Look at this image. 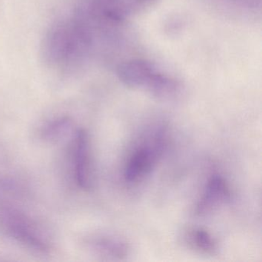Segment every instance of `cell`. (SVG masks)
I'll return each instance as SVG.
<instances>
[{"mask_svg": "<svg viewBox=\"0 0 262 262\" xmlns=\"http://www.w3.org/2000/svg\"><path fill=\"white\" fill-rule=\"evenodd\" d=\"M90 245L95 251L102 256L122 260L128 256L130 248L126 241L114 235H102L94 237Z\"/></svg>", "mask_w": 262, "mask_h": 262, "instance_id": "7", "label": "cell"}, {"mask_svg": "<svg viewBox=\"0 0 262 262\" xmlns=\"http://www.w3.org/2000/svg\"><path fill=\"white\" fill-rule=\"evenodd\" d=\"M157 73L150 62L142 59L127 61L118 68L119 80L126 86L147 90Z\"/></svg>", "mask_w": 262, "mask_h": 262, "instance_id": "4", "label": "cell"}, {"mask_svg": "<svg viewBox=\"0 0 262 262\" xmlns=\"http://www.w3.org/2000/svg\"><path fill=\"white\" fill-rule=\"evenodd\" d=\"M165 133L163 127H159L155 131L151 142H146L135 150L124 170L125 182H139L154 168L165 145Z\"/></svg>", "mask_w": 262, "mask_h": 262, "instance_id": "3", "label": "cell"}, {"mask_svg": "<svg viewBox=\"0 0 262 262\" xmlns=\"http://www.w3.org/2000/svg\"><path fill=\"white\" fill-rule=\"evenodd\" d=\"M70 126V120L67 118L56 119L46 128L44 135L47 139H55L60 136Z\"/></svg>", "mask_w": 262, "mask_h": 262, "instance_id": "9", "label": "cell"}, {"mask_svg": "<svg viewBox=\"0 0 262 262\" xmlns=\"http://www.w3.org/2000/svg\"><path fill=\"white\" fill-rule=\"evenodd\" d=\"M230 197L229 187L225 179L219 174H214L208 181L198 203L196 213L200 216L209 214L228 202Z\"/></svg>", "mask_w": 262, "mask_h": 262, "instance_id": "5", "label": "cell"}, {"mask_svg": "<svg viewBox=\"0 0 262 262\" xmlns=\"http://www.w3.org/2000/svg\"><path fill=\"white\" fill-rule=\"evenodd\" d=\"M88 36L82 29L72 24L53 27L46 37L44 55L53 64L68 63L88 44Z\"/></svg>", "mask_w": 262, "mask_h": 262, "instance_id": "1", "label": "cell"}, {"mask_svg": "<svg viewBox=\"0 0 262 262\" xmlns=\"http://www.w3.org/2000/svg\"><path fill=\"white\" fill-rule=\"evenodd\" d=\"M0 225L19 242L39 251L49 249L47 238L30 217L11 206L0 207Z\"/></svg>", "mask_w": 262, "mask_h": 262, "instance_id": "2", "label": "cell"}, {"mask_svg": "<svg viewBox=\"0 0 262 262\" xmlns=\"http://www.w3.org/2000/svg\"><path fill=\"white\" fill-rule=\"evenodd\" d=\"M74 169L76 182L82 189L90 188V145L88 135L85 130L77 133L74 153Z\"/></svg>", "mask_w": 262, "mask_h": 262, "instance_id": "6", "label": "cell"}, {"mask_svg": "<svg viewBox=\"0 0 262 262\" xmlns=\"http://www.w3.org/2000/svg\"><path fill=\"white\" fill-rule=\"evenodd\" d=\"M187 242L190 246L200 252L214 254L217 250V244L214 237L202 228H193L186 235Z\"/></svg>", "mask_w": 262, "mask_h": 262, "instance_id": "8", "label": "cell"}]
</instances>
